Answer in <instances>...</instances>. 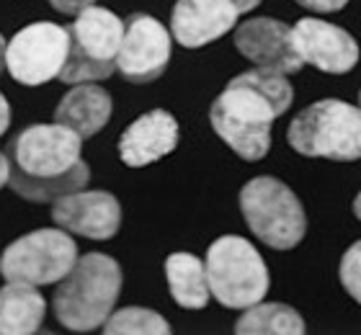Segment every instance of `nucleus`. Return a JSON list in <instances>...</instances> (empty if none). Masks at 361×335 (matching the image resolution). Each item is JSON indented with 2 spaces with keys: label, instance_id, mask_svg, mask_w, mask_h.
<instances>
[{
  "label": "nucleus",
  "instance_id": "14",
  "mask_svg": "<svg viewBox=\"0 0 361 335\" xmlns=\"http://www.w3.org/2000/svg\"><path fill=\"white\" fill-rule=\"evenodd\" d=\"M238 8L230 0H178L171 13V31L186 49H196L225 37L238 23Z\"/></svg>",
  "mask_w": 361,
  "mask_h": 335
},
{
  "label": "nucleus",
  "instance_id": "30",
  "mask_svg": "<svg viewBox=\"0 0 361 335\" xmlns=\"http://www.w3.org/2000/svg\"><path fill=\"white\" fill-rule=\"evenodd\" d=\"M359 106H361V90H359Z\"/></svg>",
  "mask_w": 361,
  "mask_h": 335
},
{
  "label": "nucleus",
  "instance_id": "3",
  "mask_svg": "<svg viewBox=\"0 0 361 335\" xmlns=\"http://www.w3.org/2000/svg\"><path fill=\"white\" fill-rule=\"evenodd\" d=\"M286 140L300 155L338 163L361 160V106L336 98L317 101L289 124Z\"/></svg>",
  "mask_w": 361,
  "mask_h": 335
},
{
  "label": "nucleus",
  "instance_id": "10",
  "mask_svg": "<svg viewBox=\"0 0 361 335\" xmlns=\"http://www.w3.org/2000/svg\"><path fill=\"white\" fill-rule=\"evenodd\" d=\"M171 62V34L152 16L132 13L124 21V39H121L119 70L129 83H152L166 73Z\"/></svg>",
  "mask_w": 361,
  "mask_h": 335
},
{
  "label": "nucleus",
  "instance_id": "26",
  "mask_svg": "<svg viewBox=\"0 0 361 335\" xmlns=\"http://www.w3.org/2000/svg\"><path fill=\"white\" fill-rule=\"evenodd\" d=\"M8 178H11V160L6 152H0V188L8 186Z\"/></svg>",
  "mask_w": 361,
  "mask_h": 335
},
{
  "label": "nucleus",
  "instance_id": "27",
  "mask_svg": "<svg viewBox=\"0 0 361 335\" xmlns=\"http://www.w3.org/2000/svg\"><path fill=\"white\" fill-rule=\"evenodd\" d=\"M230 3H235V8H238L240 13H248V11H253L261 0H230Z\"/></svg>",
  "mask_w": 361,
  "mask_h": 335
},
{
  "label": "nucleus",
  "instance_id": "21",
  "mask_svg": "<svg viewBox=\"0 0 361 335\" xmlns=\"http://www.w3.org/2000/svg\"><path fill=\"white\" fill-rule=\"evenodd\" d=\"M233 83H240V85H248L256 93H261L264 98H269L271 104L276 106L279 114L289 111V106L294 101V90L292 83L286 80L284 73H276V70H266V67H256V70H248V73L233 78Z\"/></svg>",
  "mask_w": 361,
  "mask_h": 335
},
{
  "label": "nucleus",
  "instance_id": "22",
  "mask_svg": "<svg viewBox=\"0 0 361 335\" xmlns=\"http://www.w3.org/2000/svg\"><path fill=\"white\" fill-rule=\"evenodd\" d=\"M341 284L361 305V240L348 248L341 261Z\"/></svg>",
  "mask_w": 361,
  "mask_h": 335
},
{
  "label": "nucleus",
  "instance_id": "5",
  "mask_svg": "<svg viewBox=\"0 0 361 335\" xmlns=\"http://www.w3.org/2000/svg\"><path fill=\"white\" fill-rule=\"evenodd\" d=\"M70 52L60 80L68 85L96 83L111 78L119 60L124 21L109 8L88 6L68 26Z\"/></svg>",
  "mask_w": 361,
  "mask_h": 335
},
{
  "label": "nucleus",
  "instance_id": "16",
  "mask_svg": "<svg viewBox=\"0 0 361 335\" xmlns=\"http://www.w3.org/2000/svg\"><path fill=\"white\" fill-rule=\"evenodd\" d=\"M111 96L96 83H78L54 109V121L73 129L83 140L98 134L111 119Z\"/></svg>",
  "mask_w": 361,
  "mask_h": 335
},
{
  "label": "nucleus",
  "instance_id": "2",
  "mask_svg": "<svg viewBox=\"0 0 361 335\" xmlns=\"http://www.w3.org/2000/svg\"><path fill=\"white\" fill-rule=\"evenodd\" d=\"M121 291L119 263L104 253H88L78 258L65 279L57 284L52 297L54 315L60 325L73 333H90L104 328Z\"/></svg>",
  "mask_w": 361,
  "mask_h": 335
},
{
  "label": "nucleus",
  "instance_id": "6",
  "mask_svg": "<svg viewBox=\"0 0 361 335\" xmlns=\"http://www.w3.org/2000/svg\"><path fill=\"white\" fill-rule=\"evenodd\" d=\"M204 263L212 297L227 310H248L269 291V268L245 238L225 235L214 240Z\"/></svg>",
  "mask_w": 361,
  "mask_h": 335
},
{
  "label": "nucleus",
  "instance_id": "29",
  "mask_svg": "<svg viewBox=\"0 0 361 335\" xmlns=\"http://www.w3.org/2000/svg\"><path fill=\"white\" fill-rule=\"evenodd\" d=\"M354 214L361 219V191H359V196H356V199H354Z\"/></svg>",
  "mask_w": 361,
  "mask_h": 335
},
{
  "label": "nucleus",
  "instance_id": "12",
  "mask_svg": "<svg viewBox=\"0 0 361 335\" xmlns=\"http://www.w3.org/2000/svg\"><path fill=\"white\" fill-rule=\"evenodd\" d=\"M294 49L302 57V62L323 70L331 75H343L354 70L359 62V44L356 39L343 31L341 26H333L320 18H302L292 29Z\"/></svg>",
  "mask_w": 361,
  "mask_h": 335
},
{
  "label": "nucleus",
  "instance_id": "17",
  "mask_svg": "<svg viewBox=\"0 0 361 335\" xmlns=\"http://www.w3.org/2000/svg\"><path fill=\"white\" fill-rule=\"evenodd\" d=\"M47 302L39 286L8 281L0 289V335H31L42 330Z\"/></svg>",
  "mask_w": 361,
  "mask_h": 335
},
{
  "label": "nucleus",
  "instance_id": "7",
  "mask_svg": "<svg viewBox=\"0 0 361 335\" xmlns=\"http://www.w3.org/2000/svg\"><path fill=\"white\" fill-rule=\"evenodd\" d=\"M240 212L250 232L261 243L279 250L297 248L307 230L300 199L286 183L271 176H258L243 186Z\"/></svg>",
  "mask_w": 361,
  "mask_h": 335
},
{
  "label": "nucleus",
  "instance_id": "23",
  "mask_svg": "<svg viewBox=\"0 0 361 335\" xmlns=\"http://www.w3.org/2000/svg\"><path fill=\"white\" fill-rule=\"evenodd\" d=\"M96 0H49V6L54 11H60V13H68V16H78L80 11H85L88 6H93Z\"/></svg>",
  "mask_w": 361,
  "mask_h": 335
},
{
  "label": "nucleus",
  "instance_id": "28",
  "mask_svg": "<svg viewBox=\"0 0 361 335\" xmlns=\"http://www.w3.org/2000/svg\"><path fill=\"white\" fill-rule=\"evenodd\" d=\"M6 49H8V44H6V37L0 34V73H3V67H6Z\"/></svg>",
  "mask_w": 361,
  "mask_h": 335
},
{
  "label": "nucleus",
  "instance_id": "18",
  "mask_svg": "<svg viewBox=\"0 0 361 335\" xmlns=\"http://www.w3.org/2000/svg\"><path fill=\"white\" fill-rule=\"evenodd\" d=\"M166 279L171 297L183 310H202L209 305L212 289L207 279V263L191 253H173L166 261Z\"/></svg>",
  "mask_w": 361,
  "mask_h": 335
},
{
  "label": "nucleus",
  "instance_id": "8",
  "mask_svg": "<svg viewBox=\"0 0 361 335\" xmlns=\"http://www.w3.org/2000/svg\"><path fill=\"white\" fill-rule=\"evenodd\" d=\"M78 263V245L62 227L34 230L13 240L0 255V276L6 281L47 286L60 284Z\"/></svg>",
  "mask_w": 361,
  "mask_h": 335
},
{
  "label": "nucleus",
  "instance_id": "9",
  "mask_svg": "<svg viewBox=\"0 0 361 335\" xmlns=\"http://www.w3.org/2000/svg\"><path fill=\"white\" fill-rule=\"evenodd\" d=\"M68 52V26L52 21L29 23L8 42L6 67L11 78L21 85H44L52 78H60Z\"/></svg>",
  "mask_w": 361,
  "mask_h": 335
},
{
  "label": "nucleus",
  "instance_id": "20",
  "mask_svg": "<svg viewBox=\"0 0 361 335\" xmlns=\"http://www.w3.org/2000/svg\"><path fill=\"white\" fill-rule=\"evenodd\" d=\"M106 335H168L171 325H168L158 312L145 310V307H124L119 312L109 315V320L104 322Z\"/></svg>",
  "mask_w": 361,
  "mask_h": 335
},
{
  "label": "nucleus",
  "instance_id": "25",
  "mask_svg": "<svg viewBox=\"0 0 361 335\" xmlns=\"http://www.w3.org/2000/svg\"><path fill=\"white\" fill-rule=\"evenodd\" d=\"M8 127H11V106H8L6 96L0 93V137L6 134Z\"/></svg>",
  "mask_w": 361,
  "mask_h": 335
},
{
  "label": "nucleus",
  "instance_id": "11",
  "mask_svg": "<svg viewBox=\"0 0 361 335\" xmlns=\"http://www.w3.org/2000/svg\"><path fill=\"white\" fill-rule=\"evenodd\" d=\"M52 222L73 235L111 240L119 232L121 207L109 191H73L52 204Z\"/></svg>",
  "mask_w": 361,
  "mask_h": 335
},
{
  "label": "nucleus",
  "instance_id": "1",
  "mask_svg": "<svg viewBox=\"0 0 361 335\" xmlns=\"http://www.w3.org/2000/svg\"><path fill=\"white\" fill-rule=\"evenodd\" d=\"M83 137L62 124H31L8 142V186L31 204H49L88 186L90 168L80 157Z\"/></svg>",
  "mask_w": 361,
  "mask_h": 335
},
{
  "label": "nucleus",
  "instance_id": "19",
  "mask_svg": "<svg viewBox=\"0 0 361 335\" xmlns=\"http://www.w3.org/2000/svg\"><path fill=\"white\" fill-rule=\"evenodd\" d=\"M238 335H302L305 320L289 305L271 302V305H253L235 322Z\"/></svg>",
  "mask_w": 361,
  "mask_h": 335
},
{
  "label": "nucleus",
  "instance_id": "24",
  "mask_svg": "<svg viewBox=\"0 0 361 335\" xmlns=\"http://www.w3.org/2000/svg\"><path fill=\"white\" fill-rule=\"evenodd\" d=\"M297 3L310 11H317V13H333V11H341L348 0H297Z\"/></svg>",
  "mask_w": 361,
  "mask_h": 335
},
{
  "label": "nucleus",
  "instance_id": "4",
  "mask_svg": "<svg viewBox=\"0 0 361 335\" xmlns=\"http://www.w3.org/2000/svg\"><path fill=\"white\" fill-rule=\"evenodd\" d=\"M276 116L281 114L269 98L233 80L209 111L212 129L219 134V140H225L227 147H233L248 163L266 157L271 147V124Z\"/></svg>",
  "mask_w": 361,
  "mask_h": 335
},
{
  "label": "nucleus",
  "instance_id": "15",
  "mask_svg": "<svg viewBox=\"0 0 361 335\" xmlns=\"http://www.w3.org/2000/svg\"><path fill=\"white\" fill-rule=\"evenodd\" d=\"M176 145H178V124L168 111L155 109L142 114L124 129L119 137V155L129 168H142L173 152Z\"/></svg>",
  "mask_w": 361,
  "mask_h": 335
},
{
  "label": "nucleus",
  "instance_id": "13",
  "mask_svg": "<svg viewBox=\"0 0 361 335\" xmlns=\"http://www.w3.org/2000/svg\"><path fill=\"white\" fill-rule=\"evenodd\" d=\"M238 52L253 65L276 70V73H297L305 62L294 49L292 29L274 18H250L235 31Z\"/></svg>",
  "mask_w": 361,
  "mask_h": 335
}]
</instances>
